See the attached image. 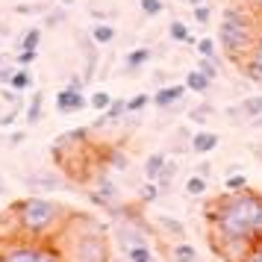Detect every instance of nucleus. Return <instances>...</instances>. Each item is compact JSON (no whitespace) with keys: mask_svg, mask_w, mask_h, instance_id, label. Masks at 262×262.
<instances>
[{"mask_svg":"<svg viewBox=\"0 0 262 262\" xmlns=\"http://www.w3.org/2000/svg\"><path fill=\"white\" fill-rule=\"evenodd\" d=\"M150 59H154V50L150 48H133L124 53V68L133 74V71H139V68H144Z\"/></svg>","mask_w":262,"mask_h":262,"instance_id":"4468645a","label":"nucleus"},{"mask_svg":"<svg viewBox=\"0 0 262 262\" xmlns=\"http://www.w3.org/2000/svg\"><path fill=\"white\" fill-rule=\"evenodd\" d=\"M256 48H262V24H259V33H256Z\"/></svg>","mask_w":262,"mask_h":262,"instance_id":"de8ad7c7","label":"nucleus"},{"mask_svg":"<svg viewBox=\"0 0 262 262\" xmlns=\"http://www.w3.org/2000/svg\"><path fill=\"white\" fill-rule=\"evenodd\" d=\"M53 242L59 245L65 262H109L106 227L92 215L71 212L68 224Z\"/></svg>","mask_w":262,"mask_h":262,"instance_id":"f03ea898","label":"nucleus"},{"mask_svg":"<svg viewBox=\"0 0 262 262\" xmlns=\"http://www.w3.org/2000/svg\"><path fill=\"white\" fill-rule=\"evenodd\" d=\"M156 233H165V236L171 238H186V227H183V221H177L174 215H156Z\"/></svg>","mask_w":262,"mask_h":262,"instance_id":"ddd939ff","label":"nucleus"},{"mask_svg":"<svg viewBox=\"0 0 262 262\" xmlns=\"http://www.w3.org/2000/svg\"><path fill=\"white\" fill-rule=\"evenodd\" d=\"M38 59V50H18L15 53V65L18 68H27V65H33Z\"/></svg>","mask_w":262,"mask_h":262,"instance_id":"e433bc0d","label":"nucleus"},{"mask_svg":"<svg viewBox=\"0 0 262 262\" xmlns=\"http://www.w3.org/2000/svg\"><path fill=\"white\" fill-rule=\"evenodd\" d=\"M68 218H71V209L62 206L59 201L45 198V194H33V198L12 203L15 236H24V238L53 242L62 233V227L68 224Z\"/></svg>","mask_w":262,"mask_h":262,"instance_id":"20e7f679","label":"nucleus"},{"mask_svg":"<svg viewBox=\"0 0 262 262\" xmlns=\"http://www.w3.org/2000/svg\"><path fill=\"white\" fill-rule=\"evenodd\" d=\"M0 262H65L56 242L15 236L0 245Z\"/></svg>","mask_w":262,"mask_h":262,"instance_id":"39448f33","label":"nucleus"},{"mask_svg":"<svg viewBox=\"0 0 262 262\" xmlns=\"http://www.w3.org/2000/svg\"><path fill=\"white\" fill-rule=\"evenodd\" d=\"M168 38H171V41H180V45H198V38L191 36L189 27L183 24L180 18H174V21L168 24Z\"/></svg>","mask_w":262,"mask_h":262,"instance_id":"6ab92c4d","label":"nucleus"},{"mask_svg":"<svg viewBox=\"0 0 262 262\" xmlns=\"http://www.w3.org/2000/svg\"><path fill=\"white\" fill-rule=\"evenodd\" d=\"M85 85H89V83H85V80L80 77V74H74L71 80H68V89H77V92H83Z\"/></svg>","mask_w":262,"mask_h":262,"instance_id":"79ce46f5","label":"nucleus"},{"mask_svg":"<svg viewBox=\"0 0 262 262\" xmlns=\"http://www.w3.org/2000/svg\"><path fill=\"white\" fill-rule=\"evenodd\" d=\"M41 103H45V92H36V95L30 97V103L24 109V118L30 127H36L38 121H41Z\"/></svg>","mask_w":262,"mask_h":262,"instance_id":"b1692460","label":"nucleus"},{"mask_svg":"<svg viewBox=\"0 0 262 262\" xmlns=\"http://www.w3.org/2000/svg\"><path fill=\"white\" fill-rule=\"evenodd\" d=\"M24 139H27V133H12V136H9V142L12 144H21Z\"/></svg>","mask_w":262,"mask_h":262,"instance_id":"c03bdc74","label":"nucleus"},{"mask_svg":"<svg viewBox=\"0 0 262 262\" xmlns=\"http://www.w3.org/2000/svg\"><path fill=\"white\" fill-rule=\"evenodd\" d=\"M218 144H221V136L212 130H198L194 136H191V154H198V156H209L212 150H218Z\"/></svg>","mask_w":262,"mask_h":262,"instance_id":"9d476101","label":"nucleus"},{"mask_svg":"<svg viewBox=\"0 0 262 262\" xmlns=\"http://www.w3.org/2000/svg\"><path fill=\"white\" fill-rule=\"evenodd\" d=\"M191 18H194L201 27L209 24V21H212V6H209V0H206V3H201V6H191Z\"/></svg>","mask_w":262,"mask_h":262,"instance_id":"72a5a7b5","label":"nucleus"},{"mask_svg":"<svg viewBox=\"0 0 262 262\" xmlns=\"http://www.w3.org/2000/svg\"><path fill=\"white\" fill-rule=\"evenodd\" d=\"M89 106V97L83 92H77V89H59L56 92V112L59 115H77V112H83Z\"/></svg>","mask_w":262,"mask_h":262,"instance_id":"0eeeda50","label":"nucleus"},{"mask_svg":"<svg viewBox=\"0 0 262 262\" xmlns=\"http://www.w3.org/2000/svg\"><path fill=\"white\" fill-rule=\"evenodd\" d=\"M186 83H177V85H159V92L154 95V106L156 109H174L186 97Z\"/></svg>","mask_w":262,"mask_h":262,"instance_id":"1a4fd4ad","label":"nucleus"},{"mask_svg":"<svg viewBox=\"0 0 262 262\" xmlns=\"http://www.w3.org/2000/svg\"><path fill=\"white\" fill-rule=\"evenodd\" d=\"M89 201L95 203V206H100V209H106V212H109L115 203H121V191H118V186H115V183H112L106 174H97L95 189H89Z\"/></svg>","mask_w":262,"mask_h":262,"instance_id":"423d86ee","label":"nucleus"},{"mask_svg":"<svg viewBox=\"0 0 262 262\" xmlns=\"http://www.w3.org/2000/svg\"><path fill=\"white\" fill-rule=\"evenodd\" d=\"M168 156L162 154V150H156V154H150L147 159H144V180H159V174H162V168H165Z\"/></svg>","mask_w":262,"mask_h":262,"instance_id":"f3484780","label":"nucleus"},{"mask_svg":"<svg viewBox=\"0 0 262 262\" xmlns=\"http://www.w3.org/2000/svg\"><path fill=\"white\" fill-rule=\"evenodd\" d=\"M150 103H154V95H144V92L127 97V115H142Z\"/></svg>","mask_w":262,"mask_h":262,"instance_id":"393cba45","label":"nucleus"},{"mask_svg":"<svg viewBox=\"0 0 262 262\" xmlns=\"http://www.w3.org/2000/svg\"><path fill=\"white\" fill-rule=\"evenodd\" d=\"M177 3H186V0H177Z\"/></svg>","mask_w":262,"mask_h":262,"instance_id":"8fccbe9b","label":"nucleus"},{"mask_svg":"<svg viewBox=\"0 0 262 262\" xmlns=\"http://www.w3.org/2000/svg\"><path fill=\"white\" fill-rule=\"evenodd\" d=\"M115 36H118V30H115L112 21H97V24L92 27V38H95L97 45H112Z\"/></svg>","mask_w":262,"mask_h":262,"instance_id":"aec40b11","label":"nucleus"},{"mask_svg":"<svg viewBox=\"0 0 262 262\" xmlns=\"http://www.w3.org/2000/svg\"><path fill=\"white\" fill-rule=\"evenodd\" d=\"M103 162H106L112 171H127V168H130V156H127V150H124V147H106Z\"/></svg>","mask_w":262,"mask_h":262,"instance_id":"dca6fc26","label":"nucleus"},{"mask_svg":"<svg viewBox=\"0 0 262 262\" xmlns=\"http://www.w3.org/2000/svg\"><path fill=\"white\" fill-rule=\"evenodd\" d=\"M92 18L95 21H112L115 18V9H92Z\"/></svg>","mask_w":262,"mask_h":262,"instance_id":"a19ab883","label":"nucleus"},{"mask_svg":"<svg viewBox=\"0 0 262 262\" xmlns=\"http://www.w3.org/2000/svg\"><path fill=\"white\" fill-rule=\"evenodd\" d=\"M24 183L30 186V189L41 191V194H45V191H59V189H65V180H56V177H33V174H30Z\"/></svg>","mask_w":262,"mask_h":262,"instance_id":"a211bd4d","label":"nucleus"},{"mask_svg":"<svg viewBox=\"0 0 262 262\" xmlns=\"http://www.w3.org/2000/svg\"><path fill=\"white\" fill-rule=\"evenodd\" d=\"M198 71H203L209 80H218L221 77V65L218 59H209V56H198Z\"/></svg>","mask_w":262,"mask_h":262,"instance_id":"c85d7f7f","label":"nucleus"},{"mask_svg":"<svg viewBox=\"0 0 262 262\" xmlns=\"http://www.w3.org/2000/svg\"><path fill=\"white\" fill-rule=\"evenodd\" d=\"M201 3H206V0H186V6H201Z\"/></svg>","mask_w":262,"mask_h":262,"instance_id":"49530a36","label":"nucleus"},{"mask_svg":"<svg viewBox=\"0 0 262 262\" xmlns=\"http://www.w3.org/2000/svg\"><path fill=\"white\" fill-rule=\"evenodd\" d=\"M183 83H186L189 92H198V95H206V92L212 89V80H209L203 71H198V68H191V71L186 74V80H183Z\"/></svg>","mask_w":262,"mask_h":262,"instance_id":"2eb2a0df","label":"nucleus"},{"mask_svg":"<svg viewBox=\"0 0 262 262\" xmlns=\"http://www.w3.org/2000/svg\"><path fill=\"white\" fill-rule=\"evenodd\" d=\"M139 6H142L144 18H159V15L165 12V3L162 0H139Z\"/></svg>","mask_w":262,"mask_h":262,"instance_id":"473e14b6","label":"nucleus"},{"mask_svg":"<svg viewBox=\"0 0 262 262\" xmlns=\"http://www.w3.org/2000/svg\"><path fill=\"white\" fill-rule=\"evenodd\" d=\"M194 174H201V177H209V174H212V165H209V159H206V162H201V165L194 168Z\"/></svg>","mask_w":262,"mask_h":262,"instance_id":"37998d69","label":"nucleus"},{"mask_svg":"<svg viewBox=\"0 0 262 262\" xmlns=\"http://www.w3.org/2000/svg\"><path fill=\"white\" fill-rule=\"evenodd\" d=\"M68 15H65V9H59V12H50L48 18H45V27H56V24H62Z\"/></svg>","mask_w":262,"mask_h":262,"instance_id":"58836bf2","label":"nucleus"},{"mask_svg":"<svg viewBox=\"0 0 262 262\" xmlns=\"http://www.w3.org/2000/svg\"><path fill=\"white\" fill-rule=\"evenodd\" d=\"M15 12L18 15H36V12H48L45 6H30V3H21V6H15Z\"/></svg>","mask_w":262,"mask_h":262,"instance_id":"ea45409f","label":"nucleus"},{"mask_svg":"<svg viewBox=\"0 0 262 262\" xmlns=\"http://www.w3.org/2000/svg\"><path fill=\"white\" fill-rule=\"evenodd\" d=\"M262 15L253 9V3H227L221 9V21H218V48L224 50V56L233 65H242L253 45H256V33H259Z\"/></svg>","mask_w":262,"mask_h":262,"instance_id":"7ed1b4c3","label":"nucleus"},{"mask_svg":"<svg viewBox=\"0 0 262 262\" xmlns=\"http://www.w3.org/2000/svg\"><path fill=\"white\" fill-rule=\"evenodd\" d=\"M242 262H262V236L250 245V250L245 253V259H242Z\"/></svg>","mask_w":262,"mask_h":262,"instance_id":"4c0bfd02","label":"nucleus"},{"mask_svg":"<svg viewBox=\"0 0 262 262\" xmlns=\"http://www.w3.org/2000/svg\"><path fill=\"white\" fill-rule=\"evenodd\" d=\"M80 45H83L85 50V68H83V80L85 83H95V77H97V65H100V53L95 50V38H89V45H85V38L80 36Z\"/></svg>","mask_w":262,"mask_h":262,"instance_id":"f8f14e48","label":"nucleus"},{"mask_svg":"<svg viewBox=\"0 0 262 262\" xmlns=\"http://www.w3.org/2000/svg\"><path fill=\"white\" fill-rule=\"evenodd\" d=\"M238 68L245 71V77H248L250 83H259L262 85V48H256V45H253V50L245 56V62H242Z\"/></svg>","mask_w":262,"mask_h":262,"instance_id":"9b49d317","label":"nucleus"},{"mask_svg":"<svg viewBox=\"0 0 262 262\" xmlns=\"http://www.w3.org/2000/svg\"><path fill=\"white\" fill-rule=\"evenodd\" d=\"M250 127H253V130H262V115H259V118H253V121H250Z\"/></svg>","mask_w":262,"mask_h":262,"instance_id":"a18cd8bd","label":"nucleus"},{"mask_svg":"<svg viewBox=\"0 0 262 262\" xmlns=\"http://www.w3.org/2000/svg\"><path fill=\"white\" fill-rule=\"evenodd\" d=\"M112 100H115V97L109 95V92H92V95H89V106L95 109V112H106V109L112 106Z\"/></svg>","mask_w":262,"mask_h":262,"instance_id":"a878e982","label":"nucleus"},{"mask_svg":"<svg viewBox=\"0 0 262 262\" xmlns=\"http://www.w3.org/2000/svg\"><path fill=\"white\" fill-rule=\"evenodd\" d=\"M203 221L209 230L253 245L262 236V194L259 191H227L212 203H206Z\"/></svg>","mask_w":262,"mask_h":262,"instance_id":"f257e3e1","label":"nucleus"},{"mask_svg":"<svg viewBox=\"0 0 262 262\" xmlns=\"http://www.w3.org/2000/svg\"><path fill=\"white\" fill-rule=\"evenodd\" d=\"M177 162H174V159H168L165 162V168H162V174H159V180H156V183H159V189L162 191H168L171 189V183H174V177H177Z\"/></svg>","mask_w":262,"mask_h":262,"instance_id":"cd10ccee","label":"nucleus"},{"mask_svg":"<svg viewBox=\"0 0 262 262\" xmlns=\"http://www.w3.org/2000/svg\"><path fill=\"white\" fill-rule=\"evenodd\" d=\"M59 3H65V6H71V3H74V0H59Z\"/></svg>","mask_w":262,"mask_h":262,"instance_id":"09e8293b","label":"nucleus"},{"mask_svg":"<svg viewBox=\"0 0 262 262\" xmlns=\"http://www.w3.org/2000/svg\"><path fill=\"white\" fill-rule=\"evenodd\" d=\"M171 259L174 262H198V250L186 238H180L177 245H171Z\"/></svg>","mask_w":262,"mask_h":262,"instance_id":"412c9836","label":"nucleus"},{"mask_svg":"<svg viewBox=\"0 0 262 262\" xmlns=\"http://www.w3.org/2000/svg\"><path fill=\"white\" fill-rule=\"evenodd\" d=\"M127 259L130 262H154V248L150 245H136L127 250Z\"/></svg>","mask_w":262,"mask_h":262,"instance_id":"c756f323","label":"nucleus"},{"mask_svg":"<svg viewBox=\"0 0 262 262\" xmlns=\"http://www.w3.org/2000/svg\"><path fill=\"white\" fill-rule=\"evenodd\" d=\"M0 194H3V186H0Z\"/></svg>","mask_w":262,"mask_h":262,"instance_id":"3c124183","label":"nucleus"},{"mask_svg":"<svg viewBox=\"0 0 262 262\" xmlns=\"http://www.w3.org/2000/svg\"><path fill=\"white\" fill-rule=\"evenodd\" d=\"M209 115H215V109L209 106V103H201V106L189 109V121H194V124H206Z\"/></svg>","mask_w":262,"mask_h":262,"instance_id":"f704fd0d","label":"nucleus"},{"mask_svg":"<svg viewBox=\"0 0 262 262\" xmlns=\"http://www.w3.org/2000/svg\"><path fill=\"white\" fill-rule=\"evenodd\" d=\"M183 189H186V194H189V198H203V194L209 191V177H201V174H189Z\"/></svg>","mask_w":262,"mask_h":262,"instance_id":"5701e85b","label":"nucleus"},{"mask_svg":"<svg viewBox=\"0 0 262 262\" xmlns=\"http://www.w3.org/2000/svg\"><path fill=\"white\" fill-rule=\"evenodd\" d=\"M245 189H250L245 174H227L224 177V191H245Z\"/></svg>","mask_w":262,"mask_h":262,"instance_id":"7c9ffc66","label":"nucleus"},{"mask_svg":"<svg viewBox=\"0 0 262 262\" xmlns=\"http://www.w3.org/2000/svg\"><path fill=\"white\" fill-rule=\"evenodd\" d=\"M139 194H142L144 203H154V201H159L162 189H159V183H154V180H144V186L139 189Z\"/></svg>","mask_w":262,"mask_h":262,"instance_id":"2f4dec72","label":"nucleus"},{"mask_svg":"<svg viewBox=\"0 0 262 262\" xmlns=\"http://www.w3.org/2000/svg\"><path fill=\"white\" fill-rule=\"evenodd\" d=\"M194 48H198V53H201V56H209V59H218V56H215V48H218V41H215V38L203 36V38H198V45H194Z\"/></svg>","mask_w":262,"mask_h":262,"instance_id":"c9c22d12","label":"nucleus"},{"mask_svg":"<svg viewBox=\"0 0 262 262\" xmlns=\"http://www.w3.org/2000/svg\"><path fill=\"white\" fill-rule=\"evenodd\" d=\"M224 115L227 118H236V121L250 124L253 118H259L262 115V95H250V97H245L242 103H236V106H227Z\"/></svg>","mask_w":262,"mask_h":262,"instance_id":"6e6552de","label":"nucleus"},{"mask_svg":"<svg viewBox=\"0 0 262 262\" xmlns=\"http://www.w3.org/2000/svg\"><path fill=\"white\" fill-rule=\"evenodd\" d=\"M30 85H33V77H30V71H27V68H18V65H15L12 77L6 80V89H12V92H18V95H21V92H27Z\"/></svg>","mask_w":262,"mask_h":262,"instance_id":"4be33fe9","label":"nucleus"},{"mask_svg":"<svg viewBox=\"0 0 262 262\" xmlns=\"http://www.w3.org/2000/svg\"><path fill=\"white\" fill-rule=\"evenodd\" d=\"M38 45H41V30H38V27H33V30H27L24 36H21L18 50H38Z\"/></svg>","mask_w":262,"mask_h":262,"instance_id":"bb28decb","label":"nucleus"}]
</instances>
